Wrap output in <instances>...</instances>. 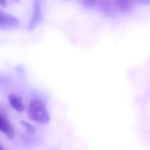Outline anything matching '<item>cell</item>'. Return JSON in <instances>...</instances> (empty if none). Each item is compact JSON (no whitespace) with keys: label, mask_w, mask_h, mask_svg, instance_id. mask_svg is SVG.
Masks as SVG:
<instances>
[{"label":"cell","mask_w":150,"mask_h":150,"mask_svg":"<svg viewBox=\"0 0 150 150\" xmlns=\"http://www.w3.org/2000/svg\"><path fill=\"white\" fill-rule=\"evenodd\" d=\"M26 114L30 120L42 125L48 124L50 121V116L45 105L40 99L35 98L31 100Z\"/></svg>","instance_id":"6da1fadb"},{"label":"cell","mask_w":150,"mask_h":150,"mask_svg":"<svg viewBox=\"0 0 150 150\" xmlns=\"http://www.w3.org/2000/svg\"><path fill=\"white\" fill-rule=\"evenodd\" d=\"M0 131L11 140L15 136V129L11 122L3 112H0Z\"/></svg>","instance_id":"7a4b0ae2"},{"label":"cell","mask_w":150,"mask_h":150,"mask_svg":"<svg viewBox=\"0 0 150 150\" xmlns=\"http://www.w3.org/2000/svg\"><path fill=\"white\" fill-rule=\"evenodd\" d=\"M18 25V20L15 17L0 10V26L15 27Z\"/></svg>","instance_id":"3957f363"},{"label":"cell","mask_w":150,"mask_h":150,"mask_svg":"<svg viewBox=\"0 0 150 150\" xmlns=\"http://www.w3.org/2000/svg\"><path fill=\"white\" fill-rule=\"evenodd\" d=\"M9 103L11 107L18 112L24 111L25 106L22 99L15 93H11L8 95Z\"/></svg>","instance_id":"277c9868"},{"label":"cell","mask_w":150,"mask_h":150,"mask_svg":"<svg viewBox=\"0 0 150 150\" xmlns=\"http://www.w3.org/2000/svg\"><path fill=\"white\" fill-rule=\"evenodd\" d=\"M41 20V9L39 2L36 1L33 8V15L30 22L28 28L29 30H32L37 26Z\"/></svg>","instance_id":"5b68a950"},{"label":"cell","mask_w":150,"mask_h":150,"mask_svg":"<svg viewBox=\"0 0 150 150\" xmlns=\"http://www.w3.org/2000/svg\"><path fill=\"white\" fill-rule=\"evenodd\" d=\"M20 124L26 129V130L29 133L34 134L36 132V129L34 127L27 122L21 120L20 122Z\"/></svg>","instance_id":"8992f818"},{"label":"cell","mask_w":150,"mask_h":150,"mask_svg":"<svg viewBox=\"0 0 150 150\" xmlns=\"http://www.w3.org/2000/svg\"><path fill=\"white\" fill-rule=\"evenodd\" d=\"M115 1L118 6L124 10L128 8L130 5L129 0H115Z\"/></svg>","instance_id":"52a82bcc"},{"label":"cell","mask_w":150,"mask_h":150,"mask_svg":"<svg viewBox=\"0 0 150 150\" xmlns=\"http://www.w3.org/2000/svg\"><path fill=\"white\" fill-rule=\"evenodd\" d=\"M84 3L89 6H93L97 3V0H84Z\"/></svg>","instance_id":"ba28073f"},{"label":"cell","mask_w":150,"mask_h":150,"mask_svg":"<svg viewBox=\"0 0 150 150\" xmlns=\"http://www.w3.org/2000/svg\"><path fill=\"white\" fill-rule=\"evenodd\" d=\"M6 3H7L6 0H0V5L2 7H5L6 6Z\"/></svg>","instance_id":"9c48e42d"},{"label":"cell","mask_w":150,"mask_h":150,"mask_svg":"<svg viewBox=\"0 0 150 150\" xmlns=\"http://www.w3.org/2000/svg\"><path fill=\"white\" fill-rule=\"evenodd\" d=\"M0 150H6L2 145L0 144Z\"/></svg>","instance_id":"30bf717a"},{"label":"cell","mask_w":150,"mask_h":150,"mask_svg":"<svg viewBox=\"0 0 150 150\" xmlns=\"http://www.w3.org/2000/svg\"><path fill=\"white\" fill-rule=\"evenodd\" d=\"M2 112L1 110V108H0V112Z\"/></svg>","instance_id":"8fae6325"}]
</instances>
